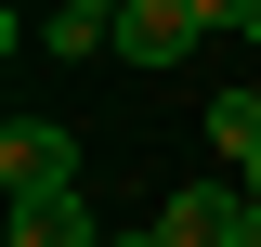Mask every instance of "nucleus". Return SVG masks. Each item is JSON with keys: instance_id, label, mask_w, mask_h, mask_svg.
Returning <instances> with one entry per match:
<instances>
[{"instance_id": "1", "label": "nucleus", "mask_w": 261, "mask_h": 247, "mask_svg": "<svg viewBox=\"0 0 261 247\" xmlns=\"http://www.w3.org/2000/svg\"><path fill=\"white\" fill-rule=\"evenodd\" d=\"M222 26V0H118V65H183Z\"/></svg>"}, {"instance_id": "5", "label": "nucleus", "mask_w": 261, "mask_h": 247, "mask_svg": "<svg viewBox=\"0 0 261 247\" xmlns=\"http://www.w3.org/2000/svg\"><path fill=\"white\" fill-rule=\"evenodd\" d=\"M39 52H65V65H92V52H118V26H105V13H39Z\"/></svg>"}, {"instance_id": "9", "label": "nucleus", "mask_w": 261, "mask_h": 247, "mask_svg": "<svg viewBox=\"0 0 261 247\" xmlns=\"http://www.w3.org/2000/svg\"><path fill=\"white\" fill-rule=\"evenodd\" d=\"M235 247H261V195H248V234H235Z\"/></svg>"}, {"instance_id": "7", "label": "nucleus", "mask_w": 261, "mask_h": 247, "mask_svg": "<svg viewBox=\"0 0 261 247\" xmlns=\"http://www.w3.org/2000/svg\"><path fill=\"white\" fill-rule=\"evenodd\" d=\"M118 247H170V234H157V221H130V234H118Z\"/></svg>"}, {"instance_id": "8", "label": "nucleus", "mask_w": 261, "mask_h": 247, "mask_svg": "<svg viewBox=\"0 0 261 247\" xmlns=\"http://www.w3.org/2000/svg\"><path fill=\"white\" fill-rule=\"evenodd\" d=\"M65 13H105V26H118V0H65Z\"/></svg>"}, {"instance_id": "3", "label": "nucleus", "mask_w": 261, "mask_h": 247, "mask_svg": "<svg viewBox=\"0 0 261 247\" xmlns=\"http://www.w3.org/2000/svg\"><path fill=\"white\" fill-rule=\"evenodd\" d=\"M157 234L170 247H235V234H248V182H183L157 208Z\"/></svg>"}, {"instance_id": "2", "label": "nucleus", "mask_w": 261, "mask_h": 247, "mask_svg": "<svg viewBox=\"0 0 261 247\" xmlns=\"http://www.w3.org/2000/svg\"><path fill=\"white\" fill-rule=\"evenodd\" d=\"M0 182H13V195H79V130L13 117V130H0Z\"/></svg>"}, {"instance_id": "6", "label": "nucleus", "mask_w": 261, "mask_h": 247, "mask_svg": "<svg viewBox=\"0 0 261 247\" xmlns=\"http://www.w3.org/2000/svg\"><path fill=\"white\" fill-rule=\"evenodd\" d=\"M222 26H235V39H261V0H222Z\"/></svg>"}, {"instance_id": "4", "label": "nucleus", "mask_w": 261, "mask_h": 247, "mask_svg": "<svg viewBox=\"0 0 261 247\" xmlns=\"http://www.w3.org/2000/svg\"><path fill=\"white\" fill-rule=\"evenodd\" d=\"M209 156H222L235 182H261V78H235V91H209Z\"/></svg>"}]
</instances>
